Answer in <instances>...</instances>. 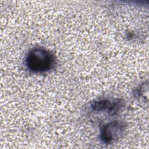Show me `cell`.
Returning <instances> with one entry per match:
<instances>
[{
  "instance_id": "obj_1",
  "label": "cell",
  "mask_w": 149,
  "mask_h": 149,
  "mask_svg": "<svg viewBox=\"0 0 149 149\" xmlns=\"http://www.w3.org/2000/svg\"><path fill=\"white\" fill-rule=\"evenodd\" d=\"M56 64L54 55L42 48H34L31 49L25 58V65L31 72L41 73L48 72Z\"/></svg>"
},
{
  "instance_id": "obj_2",
  "label": "cell",
  "mask_w": 149,
  "mask_h": 149,
  "mask_svg": "<svg viewBox=\"0 0 149 149\" xmlns=\"http://www.w3.org/2000/svg\"><path fill=\"white\" fill-rule=\"evenodd\" d=\"M125 127V125L120 121H113L106 124L101 130V141L109 144L116 141L123 134Z\"/></svg>"
},
{
  "instance_id": "obj_3",
  "label": "cell",
  "mask_w": 149,
  "mask_h": 149,
  "mask_svg": "<svg viewBox=\"0 0 149 149\" xmlns=\"http://www.w3.org/2000/svg\"><path fill=\"white\" fill-rule=\"evenodd\" d=\"M122 104L120 99H115L112 101L103 99L94 102L91 105V108L94 112H107L111 115H114L120 109Z\"/></svg>"
}]
</instances>
